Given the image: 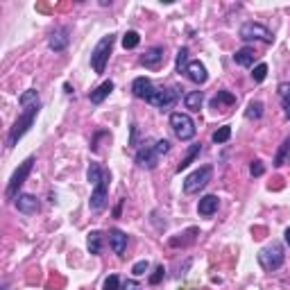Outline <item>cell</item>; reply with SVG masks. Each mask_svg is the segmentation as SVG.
Returning <instances> with one entry per match:
<instances>
[{
  "label": "cell",
  "instance_id": "6da1fadb",
  "mask_svg": "<svg viewBox=\"0 0 290 290\" xmlns=\"http://www.w3.org/2000/svg\"><path fill=\"white\" fill-rule=\"evenodd\" d=\"M39 109H41V104H39V107L25 109V111H23V116L14 122V127L9 129V134H7V148H14V145H16L18 140L27 134V131H30V127L34 125L36 116H39Z\"/></svg>",
  "mask_w": 290,
  "mask_h": 290
},
{
  "label": "cell",
  "instance_id": "7a4b0ae2",
  "mask_svg": "<svg viewBox=\"0 0 290 290\" xmlns=\"http://www.w3.org/2000/svg\"><path fill=\"white\" fill-rule=\"evenodd\" d=\"M113 41H116L113 34L102 36V39L98 41V45L93 48V52H91V66H93V70L98 72V75H102L104 68H107L109 54H111V48H113Z\"/></svg>",
  "mask_w": 290,
  "mask_h": 290
},
{
  "label": "cell",
  "instance_id": "3957f363",
  "mask_svg": "<svg viewBox=\"0 0 290 290\" xmlns=\"http://www.w3.org/2000/svg\"><path fill=\"white\" fill-rule=\"evenodd\" d=\"M283 245L281 243H270L267 247H263L261 252H258V263H261L263 270L272 272V270H279L281 265H283Z\"/></svg>",
  "mask_w": 290,
  "mask_h": 290
},
{
  "label": "cell",
  "instance_id": "277c9868",
  "mask_svg": "<svg viewBox=\"0 0 290 290\" xmlns=\"http://www.w3.org/2000/svg\"><path fill=\"white\" fill-rule=\"evenodd\" d=\"M32 166H34V157H27L25 161H23L21 166L14 170L12 179H9V184H7V190H5L7 199H16V197H18V190H21V186L25 184L27 175L32 172Z\"/></svg>",
  "mask_w": 290,
  "mask_h": 290
},
{
  "label": "cell",
  "instance_id": "5b68a950",
  "mask_svg": "<svg viewBox=\"0 0 290 290\" xmlns=\"http://www.w3.org/2000/svg\"><path fill=\"white\" fill-rule=\"evenodd\" d=\"M238 34H240V39H243V41H263V43H272V41H274V34H272L265 25L254 23V21L243 23Z\"/></svg>",
  "mask_w": 290,
  "mask_h": 290
},
{
  "label": "cell",
  "instance_id": "8992f818",
  "mask_svg": "<svg viewBox=\"0 0 290 290\" xmlns=\"http://www.w3.org/2000/svg\"><path fill=\"white\" fill-rule=\"evenodd\" d=\"M211 177H213V166H202L199 170L190 172V175L186 177V181H184V193H188V195L199 193V190L211 181Z\"/></svg>",
  "mask_w": 290,
  "mask_h": 290
},
{
  "label": "cell",
  "instance_id": "52a82bcc",
  "mask_svg": "<svg viewBox=\"0 0 290 290\" xmlns=\"http://www.w3.org/2000/svg\"><path fill=\"white\" fill-rule=\"evenodd\" d=\"M170 127L175 129L177 138L179 140H190L195 136V122L188 113H172L170 116Z\"/></svg>",
  "mask_w": 290,
  "mask_h": 290
},
{
  "label": "cell",
  "instance_id": "ba28073f",
  "mask_svg": "<svg viewBox=\"0 0 290 290\" xmlns=\"http://www.w3.org/2000/svg\"><path fill=\"white\" fill-rule=\"evenodd\" d=\"M109 181H111V177H109V172H104L102 181H98V184L93 186V193H91V199H89V206H91V211H102V208L107 206Z\"/></svg>",
  "mask_w": 290,
  "mask_h": 290
},
{
  "label": "cell",
  "instance_id": "9c48e42d",
  "mask_svg": "<svg viewBox=\"0 0 290 290\" xmlns=\"http://www.w3.org/2000/svg\"><path fill=\"white\" fill-rule=\"evenodd\" d=\"M177 91H179V86L177 89H154V93L148 98V102L159 109H170L177 102V95H179Z\"/></svg>",
  "mask_w": 290,
  "mask_h": 290
},
{
  "label": "cell",
  "instance_id": "30bf717a",
  "mask_svg": "<svg viewBox=\"0 0 290 290\" xmlns=\"http://www.w3.org/2000/svg\"><path fill=\"white\" fill-rule=\"evenodd\" d=\"M159 159L161 157H159L157 150H154V143H143L138 148V152H136V163H138L140 168H148V170L157 168Z\"/></svg>",
  "mask_w": 290,
  "mask_h": 290
},
{
  "label": "cell",
  "instance_id": "8fae6325",
  "mask_svg": "<svg viewBox=\"0 0 290 290\" xmlns=\"http://www.w3.org/2000/svg\"><path fill=\"white\" fill-rule=\"evenodd\" d=\"M68 41H70V36H68V27H59V30H54L52 34H50L48 48L54 50V52H61V50H66Z\"/></svg>",
  "mask_w": 290,
  "mask_h": 290
},
{
  "label": "cell",
  "instance_id": "7c38bea8",
  "mask_svg": "<svg viewBox=\"0 0 290 290\" xmlns=\"http://www.w3.org/2000/svg\"><path fill=\"white\" fill-rule=\"evenodd\" d=\"M16 208L21 213H25V215H32V213L39 211V199L30 193H21L16 197Z\"/></svg>",
  "mask_w": 290,
  "mask_h": 290
},
{
  "label": "cell",
  "instance_id": "4fadbf2b",
  "mask_svg": "<svg viewBox=\"0 0 290 290\" xmlns=\"http://www.w3.org/2000/svg\"><path fill=\"white\" fill-rule=\"evenodd\" d=\"M163 61V48L161 45H154V48H150L148 52L140 57V66L145 68H159Z\"/></svg>",
  "mask_w": 290,
  "mask_h": 290
},
{
  "label": "cell",
  "instance_id": "5bb4252c",
  "mask_svg": "<svg viewBox=\"0 0 290 290\" xmlns=\"http://www.w3.org/2000/svg\"><path fill=\"white\" fill-rule=\"evenodd\" d=\"M186 75H188V80L195 82V84H204V82L208 80V72H206V68H204L202 61H188Z\"/></svg>",
  "mask_w": 290,
  "mask_h": 290
},
{
  "label": "cell",
  "instance_id": "9a60e30c",
  "mask_svg": "<svg viewBox=\"0 0 290 290\" xmlns=\"http://www.w3.org/2000/svg\"><path fill=\"white\" fill-rule=\"evenodd\" d=\"M131 93H134L136 98H140V100H148L150 95L154 93V86H152V82H150L148 77H136L134 84H131Z\"/></svg>",
  "mask_w": 290,
  "mask_h": 290
},
{
  "label": "cell",
  "instance_id": "2e32d148",
  "mask_svg": "<svg viewBox=\"0 0 290 290\" xmlns=\"http://www.w3.org/2000/svg\"><path fill=\"white\" fill-rule=\"evenodd\" d=\"M109 245H111V249L118 256H122L127 249V234H122L120 229H111L109 231Z\"/></svg>",
  "mask_w": 290,
  "mask_h": 290
},
{
  "label": "cell",
  "instance_id": "e0dca14e",
  "mask_svg": "<svg viewBox=\"0 0 290 290\" xmlns=\"http://www.w3.org/2000/svg\"><path fill=\"white\" fill-rule=\"evenodd\" d=\"M218 204H220V199H218V195H204V197L199 199V204H197V211H199V215H204V218L213 215V213L218 211Z\"/></svg>",
  "mask_w": 290,
  "mask_h": 290
},
{
  "label": "cell",
  "instance_id": "ac0fdd59",
  "mask_svg": "<svg viewBox=\"0 0 290 290\" xmlns=\"http://www.w3.org/2000/svg\"><path fill=\"white\" fill-rule=\"evenodd\" d=\"M236 104V95L229 93V91H218L215 98L211 100V109H222V107H234Z\"/></svg>",
  "mask_w": 290,
  "mask_h": 290
},
{
  "label": "cell",
  "instance_id": "d6986e66",
  "mask_svg": "<svg viewBox=\"0 0 290 290\" xmlns=\"http://www.w3.org/2000/svg\"><path fill=\"white\" fill-rule=\"evenodd\" d=\"M111 91H113V82L107 80V82H102V84H100L95 91H91L89 100H91L93 104H100V102H104V98H107V95L111 93Z\"/></svg>",
  "mask_w": 290,
  "mask_h": 290
},
{
  "label": "cell",
  "instance_id": "ffe728a7",
  "mask_svg": "<svg viewBox=\"0 0 290 290\" xmlns=\"http://www.w3.org/2000/svg\"><path fill=\"white\" fill-rule=\"evenodd\" d=\"M254 57H256V52H254V48H240L238 52L234 54V61L238 63V66H254Z\"/></svg>",
  "mask_w": 290,
  "mask_h": 290
},
{
  "label": "cell",
  "instance_id": "44dd1931",
  "mask_svg": "<svg viewBox=\"0 0 290 290\" xmlns=\"http://www.w3.org/2000/svg\"><path fill=\"white\" fill-rule=\"evenodd\" d=\"M202 102H204L202 91H190V93L184 95V107L190 109V111H199V109H202Z\"/></svg>",
  "mask_w": 290,
  "mask_h": 290
},
{
  "label": "cell",
  "instance_id": "7402d4cb",
  "mask_svg": "<svg viewBox=\"0 0 290 290\" xmlns=\"http://www.w3.org/2000/svg\"><path fill=\"white\" fill-rule=\"evenodd\" d=\"M195 234H197V229L195 227H190L188 231H184V234H177V238H170V247H179V245H188L195 240Z\"/></svg>",
  "mask_w": 290,
  "mask_h": 290
},
{
  "label": "cell",
  "instance_id": "603a6c76",
  "mask_svg": "<svg viewBox=\"0 0 290 290\" xmlns=\"http://www.w3.org/2000/svg\"><path fill=\"white\" fill-rule=\"evenodd\" d=\"M202 152V145L199 143H195V145H190V150H188V154H186L184 159H181V163L179 166H177V172H181V170H186V168L190 166V163L195 161V157H197V154Z\"/></svg>",
  "mask_w": 290,
  "mask_h": 290
},
{
  "label": "cell",
  "instance_id": "cb8c5ba5",
  "mask_svg": "<svg viewBox=\"0 0 290 290\" xmlns=\"http://www.w3.org/2000/svg\"><path fill=\"white\" fill-rule=\"evenodd\" d=\"M18 104H21L23 109H30V107H39V93H36L34 89L25 91V93L18 98Z\"/></svg>",
  "mask_w": 290,
  "mask_h": 290
},
{
  "label": "cell",
  "instance_id": "d4e9b609",
  "mask_svg": "<svg viewBox=\"0 0 290 290\" xmlns=\"http://www.w3.org/2000/svg\"><path fill=\"white\" fill-rule=\"evenodd\" d=\"M86 247H89L91 254H100V249H102V234H100V231H89Z\"/></svg>",
  "mask_w": 290,
  "mask_h": 290
},
{
  "label": "cell",
  "instance_id": "484cf974",
  "mask_svg": "<svg viewBox=\"0 0 290 290\" xmlns=\"http://www.w3.org/2000/svg\"><path fill=\"white\" fill-rule=\"evenodd\" d=\"M261 116H263V102H261V100H252V102L247 104L245 118H249V120H258Z\"/></svg>",
  "mask_w": 290,
  "mask_h": 290
},
{
  "label": "cell",
  "instance_id": "4316f807",
  "mask_svg": "<svg viewBox=\"0 0 290 290\" xmlns=\"http://www.w3.org/2000/svg\"><path fill=\"white\" fill-rule=\"evenodd\" d=\"M104 172H107V170H102V168H100L98 163H89V170H86V179H89L91 184L95 186L98 181H102Z\"/></svg>",
  "mask_w": 290,
  "mask_h": 290
},
{
  "label": "cell",
  "instance_id": "83f0119b",
  "mask_svg": "<svg viewBox=\"0 0 290 290\" xmlns=\"http://www.w3.org/2000/svg\"><path fill=\"white\" fill-rule=\"evenodd\" d=\"M138 43H140V34H138V32H134V30L125 32V36H122V48H125V50H134Z\"/></svg>",
  "mask_w": 290,
  "mask_h": 290
},
{
  "label": "cell",
  "instance_id": "f1b7e54d",
  "mask_svg": "<svg viewBox=\"0 0 290 290\" xmlns=\"http://www.w3.org/2000/svg\"><path fill=\"white\" fill-rule=\"evenodd\" d=\"M211 138H213V143H227V140L231 138V127L229 125H222L220 129L213 131Z\"/></svg>",
  "mask_w": 290,
  "mask_h": 290
},
{
  "label": "cell",
  "instance_id": "f546056e",
  "mask_svg": "<svg viewBox=\"0 0 290 290\" xmlns=\"http://www.w3.org/2000/svg\"><path fill=\"white\" fill-rule=\"evenodd\" d=\"M188 68V48L177 50V72H186Z\"/></svg>",
  "mask_w": 290,
  "mask_h": 290
},
{
  "label": "cell",
  "instance_id": "4dcf8cb0",
  "mask_svg": "<svg viewBox=\"0 0 290 290\" xmlns=\"http://www.w3.org/2000/svg\"><path fill=\"white\" fill-rule=\"evenodd\" d=\"M288 152H290V140H285V143L281 145V150H279V154H276V159H274V166H283V161L288 159Z\"/></svg>",
  "mask_w": 290,
  "mask_h": 290
},
{
  "label": "cell",
  "instance_id": "1f68e13d",
  "mask_svg": "<svg viewBox=\"0 0 290 290\" xmlns=\"http://www.w3.org/2000/svg\"><path fill=\"white\" fill-rule=\"evenodd\" d=\"M102 290H120V279H118L116 274H109L107 279H104Z\"/></svg>",
  "mask_w": 290,
  "mask_h": 290
},
{
  "label": "cell",
  "instance_id": "d6a6232c",
  "mask_svg": "<svg viewBox=\"0 0 290 290\" xmlns=\"http://www.w3.org/2000/svg\"><path fill=\"white\" fill-rule=\"evenodd\" d=\"M163 276H166V267H163V265H159L157 270H154L152 274H150V283H152V285L161 283V281H163Z\"/></svg>",
  "mask_w": 290,
  "mask_h": 290
},
{
  "label": "cell",
  "instance_id": "836d02e7",
  "mask_svg": "<svg viewBox=\"0 0 290 290\" xmlns=\"http://www.w3.org/2000/svg\"><path fill=\"white\" fill-rule=\"evenodd\" d=\"M265 75H267V63H258V66L254 68V72H252L254 82H263V80H265Z\"/></svg>",
  "mask_w": 290,
  "mask_h": 290
},
{
  "label": "cell",
  "instance_id": "e575fe53",
  "mask_svg": "<svg viewBox=\"0 0 290 290\" xmlns=\"http://www.w3.org/2000/svg\"><path fill=\"white\" fill-rule=\"evenodd\" d=\"M154 150H157L159 157H163V154L170 150V143H168L166 138H159V140H154Z\"/></svg>",
  "mask_w": 290,
  "mask_h": 290
},
{
  "label": "cell",
  "instance_id": "d590c367",
  "mask_svg": "<svg viewBox=\"0 0 290 290\" xmlns=\"http://www.w3.org/2000/svg\"><path fill=\"white\" fill-rule=\"evenodd\" d=\"M148 267H150V263H148V261H138V263H134L131 272H134V276H143L145 272H148Z\"/></svg>",
  "mask_w": 290,
  "mask_h": 290
},
{
  "label": "cell",
  "instance_id": "8d00e7d4",
  "mask_svg": "<svg viewBox=\"0 0 290 290\" xmlns=\"http://www.w3.org/2000/svg\"><path fill=\"white\" fill-rule=\"evenodd\" d=\"M263 172H265L263 163L261 161H252V166H249V175H252V177H261Z\"/></svg>",
  "mask_w": 290,
  "mask_h": 290
},
{
  "label": "cell",
  "instance_id": "74e56055",
  "mask_svg": "<svg viewBox=\"0 0 290 290\" xmlns=\"http://www.w3.org/2000/svg\"><path fill=\"white\" fill-rule=\"evenodd\" d=\"M120 290H140V285H138V281L129 279V281H125V283L120 285Z\"/></svg>",
  "mask_w": 290,
  "mask_h": 290
},
{
  "label": "cell",
  "instance_id": "f35d334b",
  "mask_svg": "<svg viewBox=\"0 0 290 290\" xmlns=\"http://www.w3.org/2000/svg\"><path fill=\"white\" fill-rule=\"evenodd\" d=\"M276 91H279V95H281V100H285V98H290V84H285V82H283V84H279V89H276Z\"/></svg>",
  "mask_w": 290,
  "mask_h": 290
},
{
  "label": "cell",
  "instance_id": "ab89813d",
  "mask_svg": "<svg viewBox=\"0 0 290 290\" xmlns=\"http://www.w3.org/2000/svg\"><path fill=\"white\" fill-rule=\"evenodd\" d=\"M281 104H283V116H285V118H290V98L281 100Z\"/></svg>",
  "mask_w": 290,
  "mask_h": 290
},
{
  "label": "cell",
  "instance_id": "60d3db41",
  "mask_svg": "<svg viewBox=\"0 0 290 290\" xmlns=\"http://www.w3.org/2000/svg\"><path fill=\"white\" fill-rule=\"evenodd\" d=\"M136 138H138V127L131 125V138H129V145H136Z\"/></svg>",
  "mask_w": 290,
  "mask_h": 290
},
{
  "label": "cell",
  "instance_id": "b9f144b4",
  "mask_svg": "<svg viewBox=\"0 0 290 290\" xmlns=\"http://www.w3.org/2000/svg\"><path fill=\"white\" fill-rule=\"evenodd\" d=\"M122 204H125V199H120V202H118V206L113 208V215L116 218H120V211H122Z\"/></svg>",
  "mask_w": 290,
  "mask_h": 290
},
{
  "label": "cell",
  "instance_id": "7bdbcfd3",
  "mask_svg": "<svg viewBox=\"0 0 290 290\" xmlns=\"http://www.w3.org/2000/svg\"><path fill=\"white\" fill-rule=\"evenodd\" d=\"M283 238H285V245H290V227L285 229V234H283Z\"/></svg>",
  "mask_w": 290,
  "mask_h": 290
},
{
  "label": "cell",
  "instance_id": "ee69618b",
  "mask_svg": "<svg viewBox=\"0 0 290 290\" xmlns=\"http://www.w3.org/2000/svg\"><path fill=\"white\" fill-rule=\"evenodd\" d=\"M288 163H290V152H288Z\"/></svg>",
  "mask_w": 290,
  "mask_h": 290
}]
</instances>
